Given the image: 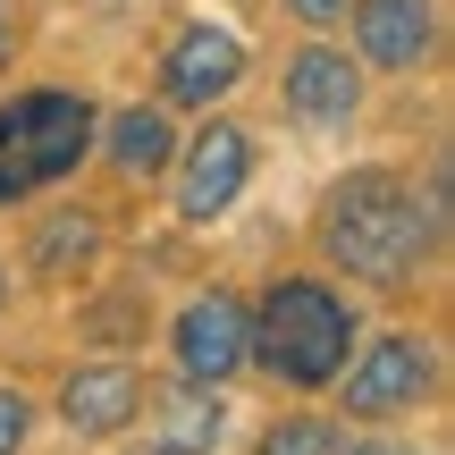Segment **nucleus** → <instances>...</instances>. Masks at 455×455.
<instances>
[{
    "mask_svg": "<svg viewBox=\"0 0 455 455\" xmlns=\"http://www.w3.org/2000/svg\"><path fill=\"white\" fill-rule=\"evenodd\" d=\"M439 244H447V220L430 212V195H413L396 169H346L321 195V253H329V270H346L355 287L396 295Z\"/></svg>",
    "mask_w": 455,
    "mask_h": 455,
    "instance_id": "f257e3e1",
    "label": "nucleus"
},
{
    "mask_svg": "<svg viewBox=\"0 0 455 455\" xmlns=\"http://www.w3.org/2000/svg\"><path fill=\"white\" fill-rule=\"evenodd\" d=\"M244 60H253L244 34L220 26V17L178 26L169 51H161V110H203V118H212V101H228L244 84Z\"/></svg>",
    "mask_w": 455,
    "mask_h": 455,
    "instance_id": "423d86ee",
    "label": "nucleus"
},
{
    "mask_svg": "<svg viewBox=\"0 0 455 455\" xmlns=\"http://www.w3.org/2000/svg\"><path fill=\"white\" fill-rule=\"evenodd\" d=\"M338 455H422V447H405V439H363V447H338Z\"/></svg>",
    "mask_w": 455,
    "mask_h": 455,
    "instance_id": "f3484780",
    "label": "nucleus"
},
{
    "mask_svg": "<svg viewBox=\"0 0 455 455\" xmlns=\"http://www.w3.org/2000/svg\"><path fill=\"white\" fill-rule=\"evenodd\" d=\"M169 178H178V220L212 228L220 212H236V195L253 186V135H244L236 118H203L195 144H178Z\"/></svg>",
    "mask_w": 455,
    "mask_h": 455,
    "instance_id": "39448f33",
    "label": "nucleus"
},
{
    "mask_svg": "<svg viewBox=\"0 0 455 455\" xmlns=\"http://www.w3.org/2000/svg\"><path fill=\"white\" fill-rule=\"evenodd\" d=\"M244 338H253V304L228 287H203L195 304L169 321V355H178V379L195 388H228L244 371Z\"/></svg>",
    "mask_w": 455,
    "mask_h": 455,
    "instance_id": "0eeeda50",
    "label": "nucleus"
},
{
    "mask_svg": "<svg viewBox=\"0 0 455 455\" xmlns=\"http://www.w3.org/2000/svg\"><path fill=\"white\" fill-rule=\"evenodd\" d=\"M430 388H439V346H430V338H405V329L355 346V363L338 371V396H346L355 422H396V413H413Z\"/></svg>",
    "mask_w": 455,
    "mask_h": 455,
    "instance_id": "20e7f679",
    "label": "nucleus"
},
{
    "mask_svg": "<svg viewBox=\"0 0 455 455\" xmlns=\"http://www.w3.org/2000/svg\"><path fill=\"white\" fill-rule=\"evenodd\" d=\"M93 144H101V161H110L127 186L169 178V161H178V127H169V110H161V101H135V110L101 118V127H93Z\"/></svg>",
    "mask_w": 455,
    "mask_h": 455,
    "instance_id": "9b49d317",
    "label": "nucleus"
},
{
    "mask_svg": "<svg viewBox=\"0 0 455 455\" xmlns=\"http://www.w3.org/2000/svg\"><path fill=\"white\" fill-rule=\"evenodd\" d=\"M93 261H101V220L84 212V203H60V212L34 220V236H26V270L43 278V287H76Z\"/></svg>",
    "mask_w": 455,
    "mask_h": 455,
    "instance_id": "ddd939ff",
    "label": "nucleus"
},
{
    "mask_svg": "<svg viewBox=\"0 0 455 455\" xmlns=\"http://www.w3.org/2000/svg\"><path fill=\"white\" fill-rule=\"evenodd\" d=\"M93 127L101 110L84 93H60V84L0 101V203H26L43 186L76 178V161L93 152Z\"/></svg>",
    "mask_w": 455,
    "mask_h": 455,
    "instance_id": "7ed1b4c3",
    "label": "nucleus"
},
{
    "mask_svg": "<svg viewBox=\"0 0 455 455\" xmlns=\"http://www.w3.org/2000/svg\"><path fill=\"white\" fill-rule=\"evenodd\" d=\"M355 346H363L355 304H346L329 278L287 270V278H270L261 304H253L244 363H261V371H270L278 388H295V396H321V388H338V371L355 363Z\"/></svg>",
    "mask_w": 455,
    "mask_h": 455,
    "instance_id": "f03ea898",
    "label": "nucleus"
},
{
    "mask_svg": "<svg viewBox=\"0 0 455 455\" xmlns=\"http://www.w3.org/2000/svg\"><path fill=\"white\" fill-rule=\"evenodd\" d=\"M346 9H355V0H287V17H295V26H312V34L346 26Z\"/></svg>",
    "mask_w": 455,
    "mask_h": 455,
    "instance_id": "dca6fc26",
    "label": "nucleus"
},
{
    "mask_svg": "<svg viewBox=\"0 0 455 455\" xmlns=\"http://www.w3.org/2000/svg\"><path fill=\"white\" fill-rule=\"evenodd\" d=\"M346 26H355V68L413 76L439 60V0H355Z\"/></svg>",
    "mask_w": 455,
    "mask_h": 455,
    "instance_id": "6e6552de",
    "label": "nucleus"
},
{
    "mask_svg": "<svg viewBox=\"0 0 455 455\" xmlns=\"http://www.w3.org/2000/svg\"><path fill=\"white\" fill-rule=\"evenodd\" d=\"M278 101H287V118L312 127V135L355 127V118H363V68L346 60L338 43H304L287 68H278Z\"/></svg>",
    "mask_w": 455,
    "mask_h": 455,
    "instance_id": "1a4fd4ad",
    "label": "nucleus"
},
{
    "mask_svg": "<svg viewBox=\"0 0 455 455\" xmlns=\"http://www.w3.org/2000/svg\"><path fill=\"white\" fill-rule=\"evenodd\" d=\"M26 439H34V396L0 379V455H26Z\"/></svg>",
    "mask_w": 455,
    "mask_h": 455,
    "instance_id": "2eb2a0df",
    "label": "nucleus"
},
{
    "mask_svg": "<svg viewBox=\"0 0 455 455\" xmlns=\"http://www.w3.org/2000/svg\"><path fill=\"white\" fill-rule=\"evenodd\" d=\"M135 413H144V371L118 363V355L76 363V371L60 379V422L76 430V439H118V430H135Z\"/></svg>",
    "mask_w": 455,
    "mask_h": 455,
    "instance_id": "9d476101",
    "label": "nucleus"
},
{
    "mask_svg": "<svg viewBox=\"0 0 455 455\" xmlns=\"http://www.w3.org/2000/svg\"><path fill=\"white\" fill-rule=\"evenodd\" d=\"M127 455H169V447H161V439H144V447H127Z\"/></svg>",
    "mask_w": 455,
    "mask_h": 455,
    "instance_id": "a211bd4d",
    "label": "nucleus"
},
{
    "mask_svg": "<svg viewBox=\"0 0 455 455\" xmlns=\"http://www.w3.org/2000/svg\"><path fill=\"white\" fill-rule=\"evenodd\" d=\"M338 447H346V439H338L329 413H278V422L253 439V455H338Z\"/></svg>",
    "mask_w": 455,
    "mask_h": 455,
    "instance_id": "4468645a",
    "label": "nucleus"
},
{
    "mask_svg": "<svg viewBox=\"0 0 455 455\" xmlns=\"http://www.w3.org/2000/svg\"><path fill=\"white\" fill-rule=\"evenodd\" d=\"M152 405V439L169 455H220L228 447V396L195 388V379H169V388H144Z\"/></svg>",
    "mask_w": 455,
    "mask_h": 455,
    "instance_id": "f8f14e48",
    "label": "nucleus"
}]
</instances>
